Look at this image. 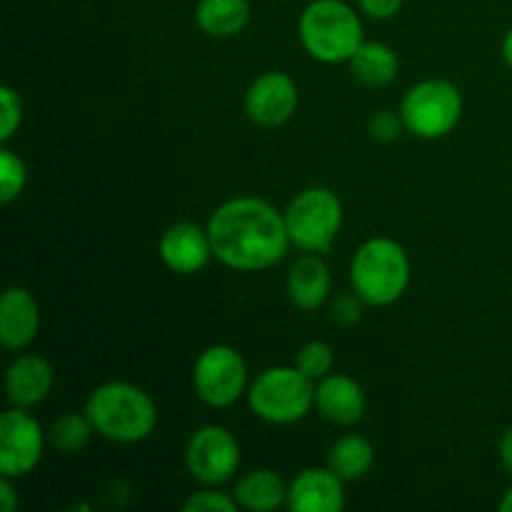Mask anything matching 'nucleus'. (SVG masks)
I'll list each match as a JSON object with an SVG mask.
<instances>
[{
	"label": "nucleus",
	"mask_w": 512,
	"mask_h": 512,
	"mask_svg": "<svg viewBox=\"0 0 512 512\" xmlns=\"http://www.w3.org/2000/svg\"><path fill=\"white\" fill-rule=\"evenodd\" d=\"M410 285V258L393 238H370L350 260V288L370 308L398 303Z\"/></svg>",
	"instance_id": "nucleus-3"
},
{
	"label": "nucleus",
	"mask_w": 512,
	"mask_h": 512,
	"mask_svg": "<svg viewBox=\"0 0 512 512\" xmlns=\"http://www.w3.org/2000/svg\"><path fill=\"white\" fill-rule=\"evenodd\" d=\"M95 433L113 443L133 445L150 438L158 425V408L143 388L133 383H105L90 393L85 403Z\"/></svg>",
	"instance_id": "nucleus-2"
},
{
	"label": "nucleus",
	"mask_w": 512,
	"mask_h": 512,
	"mask_svg": "<svg viewBox=\"0 0 512 512\" xmlns=\"http://www.w3.org/2000/svg\"><path fill=\"white\" fill-rule=\"evenodd\" d=\"M298 100V83L283 70H268L245 90V113L260 128H280L295 115Z\"/></svg>",
	"instance_id": "nucleus-11"
},
{
	"label": "nucleus",
	"mask_w": 512,
	"mask_h": 512,
	"mask_svg": "<svg viewBox=\"0 0 512 512\" xmlns=\"http://www.w3.org/2000/svg\"><path fill=\"white\" fill-rule=\"evenodd\" d=\"M358 8L363 10L368 18L375 20H388L395 18L403 8V0H358Z\"/></svg>",
	"instance_id": "nucleus-29"
},
{
	"label": "nucleus",
	"mask_w": 512,
	"mask_h": 512,
	"mask_svg": "<svg viewBox=\"0 0 512 512\" xmlns=\"http://www.w3.org/2000/svg\"><path fill=\"white\" fill-rule=\"evenodd\" d=\"M500 53H503L505 65H508V68L512 70V28L508 30V33H505L503 45H500Z\"/></svg>",
	"instance_id": "nucleus-32"
},
{
	"label": "nucleus",
	"mask_w": 512,
	"mask_h": 512,
	"mask_svg": "<svg viewBox=\"0 0 512 512\" xmlns=\"http://www.w3.org/2000/svg\"><path fill=\"white\" fill-rule=\"evenodd\" d=\"M53 365L43 355H20L5 375V393L18 408H35L53 390Z\"/></svg>",
	"instance_id": "nucleus-16"
},
{
	"label": "nucleus",
	"mask_w": 512,
	"mask_h": 512,
	"mask_svg": "<svg viewBox=\"0 0 512 512\" xmlns=\"http://www.w3.org/2000/svg\"><path fill=\"white\" fill-rule=\"evenodd\" d=\"M290 485L280 478V473L268 468L250 470L238 480L233 490V498L240 508L250 512H273L288 505Z\"/></svg>",
	"instance_id": "nucleus-18"
},
{
	"label": "nucleus",
	"mask_w": 512,
	"mask_h": 512,
	"mask_svg": "<svg viewBox=\"0 0 512 512\" xmlns=\"http://www.w3.org/2000/svg\"><path fill=\"white\" fill-rule=\"evenodd\" d=\"M333 278L330 268L318 253L300 255L288 270V298L298 310L313 313L328 300Z\"/></svg>",
	"instance_id": "nucleus-17"
},
{
	"label": "nucleus",
	"mask_w": 512,
	"mask_h": 512,
	"mask_svg": "<svg viewBox=\"0 0 512 512\" xmlns=\"http://www.w3.org/2000/svg\"><path fill=\"white\" fill-rule=\"evenodd\" d=\"M95 428L93 423H90L88 413H75V410H70V413L60 415L58 420H55L53 425H50L48 430V440L50 445H53L58 453H78V450H83L85 445L90 443V438H93Z\"/></svg>",
	"instance_id": "nucleus-22"
},
{
	"label": "nucleus",
	"mask_w": 512,
	"mask_h": 512,
	"mask_svg": "<svg viewBox=\"0 0 512 512\" xmlns=\"http://www.w3.org/2000/svg\"><path fill=\"white\" fill-rule=\"evenodd\" d=\"M370 138L378 140V143H393V140L400 138V130H405L403 118L400 113H393V110H380L370 118Z\"/></svg>",
	"instance_id": "nucleus-27"
},
{
	"label": "nucleus",
	"mask_w": 512,
	"mask_h": 512,
	"mask_svg": "<svg viewBox=\"0 0 512 512\" xmlns=\"http://www.w3.org/2000/svg\"><path fill=\"white\" fill-rule=\"evenodd\" d=\"M350 73L358 83L368 85V88H385L398 78L400 58L390 45L370 40L358 48V53L348 60Z\"/></svg>",
	"instance_id": "nucleus-20"
},
{
	"label": "nucleus",
	"mask_w": 512,
	"mask_h": 512,
	"mask_svg": "<svg viewBox=\"0 0 512 512\" xmlns=\"http://www.w3.org/2000/svg\"><path fill=\"white\" fill-rule=\"evenodd\" d=\"M45 433L28 408L13 405L0 418V473L5 478H23L43 460Z\"/></svg>",
	"instance_id": "nucleus-10"
},
{
	"label": "nucleus",
	"mask_w": 512,
	"mask_h": 512,
	"mask_svg": "<svg viewBox=\"0 0 512 512\" xmlns=\"http://www.w3.org/2000/svg\"><path fill=\"white\" fill-rule=\"evenodd\" d=\"M248 23V0H198L195 5V25L210 38H235Z\"/></svg>",
	"instance_id": "nucleus-19"
},
{
	"label": "nucleus",
	"mask_w": 512,
	"mask_h": 512,
	"mask_svg": "<svg viewBox=\"0 0 512 512\" xmlns=\"http://www.w3.org/2000/svg\"><path fill=\"white\" fill-rule=\"evenodd\" d=\"M375 463V450L363 435H343L333 443L328 453V468L345 483L360 480L370 473Z\"/></svg>",
	"instance_id": "nucleus-21"
},
{
	"label": "nucleus",
	"mask_w": 512,
	"mask_h": 512,
	"mask_svg": "<svg viewBox=\"0 0 512 512\" xmlns=\"http://www.w3.org/2000/svg\"><path fill=\"white\" fill-rule=\"evenodd\" d=\"M345 480L330 468H308L293 478L288 488V510L340 512L345 508Z\"/></svg>",
	"instance_id": "nucleus-14"
},
{
	"label": "nucleus",
	"mask_w": 512,
	"mask_h": 512,
	"mask_svg": "<svg viewBox=\"0 0 512 512\" xmlns=\"http://www.w3.org/2000/svg\"><path fill=\"white\" fill-rule=\"evenodd\" d=\"M300 43L310 58L320 63H348L365 43L358 10L343 0H313L305 5L298 23Z\"/></svg>",
	"instance_id": "nucleus-4"
},
{
	"label": "nucleus",
	"mask_w": 512,
	"mask_h": 512,
	"mask_svg": "<svg viewBox=\"0 0 512 512\" xmlns=\"http://www.w3.org/2000/svg\"><path fill=\"white\" fill-rule=\"evenodd\" d=\"M40 330L38 300L25 288H8L0 298V340L8 350H25Z\"/></svg>",
	"instance_id": "nucleus-15"
},
{
	"label": "nucleus",
	"mask_w": 512,
	"mask_h": 512,
	"mask_svg": "<svg viewBox=\"0 0 512 512\" xmlns=\"http://www.w3.org/2000/svg\"><path fill=\"white\" fill-rule=\"evenodd\" d=\"M238 508V500L233 495L215 490V485H205V490L190 495L183 505L185 512H235Z\"/></svg>",
	"instance_id": "nucleus-25"
},
{
	"label": "nucleus",
	"mask_w": 512,
	"mask_h": 512,
	"mask_svg": "<svg viewBox=\"0 0 512 512\" xmlns=\"http://www.w3.org/2000/svg\"><path fill=\"white\" fill-rule=\"evenodd\" d=\"M215 260L240 273L273 268L285 258L290 243L285 215L268 200L240 195L225 200L208 220Z\"/></svg>",
	"instance_id": "nucleus-1"
},
{
	"label": "nucleus",
	"mask_w": 512,
	"mask_h": 512,
	"mask_svg": "<svg viewBox=\"0 0 512 512\" xmlns=\"http://www.w3.org/2000/svg\"><path fill=\"white\" fill-rule=\"evenodd\" d=\"M295 365H298L310 380L318 383V380H323L325 375L333 373V365H335L333 348H330L328 343H323V340H310V343H305L303 348L298 350V355H295Z\"/></svg>",
	"instance_id": "nucleus-24"
},
{
	"label": "nucleus",
	"mask_w": 512,
	"mask_h": 512,
	"mask_svg": "<svg viewBox=\"0 0 512 512\" xmlns=\"http://www.w3.org/2000/svg\"><path fill=\"white\" fill-rule=\"evenodd\" d=\"M500 510L512 512V485L508 488V493L503 495V500H500Z\"/></svg>",
	"instance_id": "nucleus-33"
},
{
	"label": "nucleus",
	"mask_w": 512,
	"mask_h": 512,
	"mask_svg": "<svg viewBox=\"0 0 512 512\" xmlns=\"http://www.w3.org/2000/svg\"><path fill=\"white\" fill-rule=\"evenodd\" d=\"M365 390L355 378L330 373L315 383V410L333 425H355L365 415Z\"/></svg>",
	"instance_id": "nucleus-13"
},
{
	"label": "nucleus",
	"mask_w": 512,
	"mask_h": 512,
	"mask_svg": "<svg viewBox=\"0 0 512 512\" xmlns=\"http://www.w3.org/2000/svg\"><path fill=\"white\" fill-rule=\"evenodd\" d=\"M405 130L420 140H440L458 128L463 118V95L450 80H420L400 103Z\"/></svg>",
	"instance_id": "nucleus-7"
},
{
	"label": "nucleus",
	"mask_w": 512,
	"mask_h": 512,
	"mask_svg": "<svg viewBox=\"0 0 512 512\" xmlns=\"http://www.w3.org/2000/svg\"><path fill=\"white\" fill-rule=\"evenodd\" d=\"M283 215L290 243L303 253H328L343 228V203L323 185L300 190Z\"/></svg>",
	"instance_id": "nucleus-6"
},
{
	"label": "nucleus",
	"mask_w": 512,
	"mask_h": 512,
	"mask_svg": "<svg viewBox=\"0 0 512 512\" xmlns=\"http://www.w3.org/2000/svg\"><path fill=\"white\" fill-rule=\"evenodd\" d=\"M28 183V168L25 160L8 145L0 148V203L8 205L18 198Z\"/></svg>",
	"instance_id": "nucleus-23"
},
{
	"label": "nucleus",
	"mask_w": 512,
	"mask_h": 512,
	"mask_svg": "<svg viewBox=\"0 0 512 512\" xmlns=\"http://www.w3.org/2000/svg\"><path fill=\"white\" fill-rule=\"evenodd\" d=\"M500 460H503V468L512 475V425L500 438Z\"/></svg>",
	"instance_id": "nucleus-31"
},
{
	"label": "nucleus",
	"mask_w": 512,
	"mask_h": 512,
	"mask_svg": "<svg viewBox=\"0 0 512 512\" xmlns=\"http://www.w3.org/2000/svg\"><path fill=\"white\" fill-rule=\"evenodd\" d=\"M158 253L165 268L178 275L200 273L210 263V258H215L208 228H200L198 223H188V220L165 230Z\"/></svg>",
	"instance_id": "nucleus-12"
},
{
	"label": "nucleus",
	"mask_w": 512,
	"mask_h": 512,
	"mask_svg": "<svg viewBox=\"0 0 512 512\" xmlns=\"http://www.w3.org/2000/svg\"><path fill=\"white\" fill-rule=\"evenodd\" d=\"M195 395L208 408L223 410L240 400L248 388V363L233 345H210L193 365Z\"/></svg>",
	"instance_id": "nucleus-8"
},
{
	"label": "nucleus",
	"mask_w": 512,
	"mask_h": 512,
	"mask_svg": "<svg viewBox=\"0 0 512 512\" xmlns=\"http://www.w3.org/2000/svg\"><path fill=\"white\" fill-rule=\"evenodd\" d=\"M0 110H3L0 113V140L5 145L23 123V100H20L18 90L10 88V85H3V90H0Z\"/></svg>",
	"instance_id": "nucleus-26"
},
{
	"label": "nucleus",
	"mask_w": 512,
	"mask_h": 512,
	"mask_svg": "<svg viewBox=\"0 0 512 512\" xmlns=\"http://www.w3.org/2000/svg\"><path fill=\"white\" fill-rule=\"evenodd\" d=\"M363 305L365 303L355 293L340 295L333 303V308H330V318L338 325H343V328H350V325H355L363 318Z\"/></svg>",
	"instance_id": "nucleus-28"
},
{
	"label": "nucleus",
	"mask_w": 512,
	"mask_h": 512,
	"mask_svg": "<svg viewBox=\"0 0 512 512\" xmlns=\"http://www.w3.org/2000/svg\"><path fill=\"white\" fill-rule=\"evenodd\" d=\"M248 405L270 425H293L315 408V380L298 365H275L263 370L248 388Z\"/></svg>",
	"instance_id": "nucleus-5"
},
{
	"label": "nucleus",
	"mask_w": 512,
	"mask_h": 512,
	"mask_svg": "<svg viewBox=\"0 0 512 512\" xmlns=\"http://www.w3.org/2000/svg\"><path fill=\"white\" fill-rule=\"evenodd\" d=\"M0 508H3V512H13L18 508V493H15L13 478H5V475L0 480Z\"/></svg>",
	"instance_id": "nucleus-30"
},
{
	"label": "nucleus",
	"mask_w": 512,
	"mask_h": 512,
	"mask_svg": "<svg viewBox=\"0 0 512 512\" xmlns=\"http://www.w3.org/2000/svg\"><path fill=\"white\" fill-rule=\"evenodd\" d=\"M185 465L195 483L223 485L238 473L240 443L223 425H203L195 430L185 448Z\"/></svg>",
	"instance_id": "nucleus-9"
}]
</instances>
